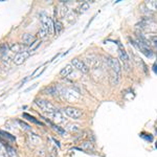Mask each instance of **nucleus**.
<instances>
[{
  "instance_id": "4be33fe9",
  "label": "nucleus",
  "mask_w": 157,
  "mask_h": 157,
  "mask_svg": "<svg viewBox=\"0 0 157 157\" xmlns=\"http://www.w3.org/2000/svg\"><path fill=\"white\" fill-rule=\"evenodd\" d=\"M0 134H1L5 139H8V140H10V141L15 140V137H14V136H12L10 134L6 133V132H4V131H0Z\"/></svg>"
},
{
  "instance_id": "f3484780",
  "label": "nucleus",
  "mask_w": 157,
  "mask_h": 157,
  "mask_svg": "<svg viewBox=\"0 0 157 157\" xmlns=\"http://www.w3.org/2000/svg\"><path fill=\"white\" fill-rule=\"evenodd\" d=\"M5 147H6V151H8V157H19L18 154H17V152H16V150L14 149V148L8 146V144H6Z\"/></svg>"
},
{
  "instance_id": "c756f323",
  "label": "nucleus",
  "mask_w": 157,
  "mask_h": 157,
  "mask_svg": "<svg viewBox=\"0 0 157 157\" xmlns=\"http://www.w3.org/2000/svg\"><path fill=\"white\" fill-rule=\"evenodd\" d=\"M156 148H157V144H156Z\"/></svg>"
},
{
  "instance_id": "0eeeda50",
  "label": "nucleus",
  "mask_w": 157,
  "mask_h": 157,
  "mask_svg": "<svg viewBox=\"0 0 157 157\" xmlns=\"http://www.w3.org/2000/svg\"><path fill=\"white\" fill-rule=\"evenodd\" d=\"M31 56V52L28 50H23V51L16 53L13 58V62L15 63L16 65H21L25 62V60H27V58Z\"/></svg>"
},
{
  "instance_id": "412c9836",
  "label": "nucleus",
  "mask_w": 157,
  "mask_h": 157,
  "mask_svg": "<svg viewBox=\"0 0 157 157\" xmlns=\"http://www.w3.org/2000/svg\"><path fill=\"white\" fill-rule=\"evenodd\" d=\"M82 149L86 150V151H90V150H93V144L89 141H86V142H83L82 144Z\"/></svg>"
},
{
  "instance_id": "f03ea898",
  "label": "nucleus",
  "mask_w": 157,
  "mask_h": 157,
  "mask_svg": "<svg viewBox=\"0 0 157 157\" xmlns=\"http://www.w3.org/2000/svg\"><path fill=\"white\" fill-rule=\"evenodd\" d=\"M35 103H36L37 106H38L41 110H43L45 113H51V112H55V111L58 110V109H56V107L51 104V103L46 101V99H36V102Z\"/></svg>"
},
{
  "instance_id": "c85d7f7f",
  "label": "nucleus",
  "mask_w": 157,
  "mask_h": 157,
  "mask_svg": "<svg viewBox=\"0 0 157 157\" xmlns=\"http://www.w3.org/2000/svg\"><path fill=\"white\" fill-rule=\"evenodd\" d=\"M19 124H20V125L22 126V127H23V128L27 129V130H31V127H29L28 125H26L25 123H23V122H19Z\"/></svg>"
},
{
  "instance_id": "1a4fd4ad",
  "label": "nucleus",
  "mask_w": 157,
  "mask_h": 157,
  "mask_svg": "<svg viewBox=\"0 0 157 157\" xmlns=\"http://www.w3.org/2000/svg\"><path fill=\"white\" fill-rule=\"evenodd\" d=\"M132 42H133L134 46L137 47V48H138L142 53H144L147 57H152V56H153V52H152V50L149 48V46L142 44V43L139 42L138 40H132Z\"/></svg>"
},
{
  "instance_id": "20e7f679",
  "label": "nucleus",
  "mask_w": 157,
  "mask_h": 157,
  "mask_svg": "<svg viewBox=\"0 0 157 157\" xmlns=\"http://www.w3.org/2000/svg\"><path fill=\"white\" fill-rule=\"evenodd\" d=\"M106 63L109 68H111L112 72L117 73V74H120L122 72V67H120L119 61L115 58H111V57H107L106 58Z\"/></svg>"
},
{
  "instance_id": "39448f33",
  "label": "nucleus",
  "mask_w": 157,
  "mask_h": 157,
  "mask_svg": "<svg viewBox=\"0 0 157 157\" xmlns=\"http://www.w3.org/2000/svg\"><path fill=\"white\" fill-rule=\"evenodd\" d=\"M61 94H63L64 99L66 101H68V102H76V101H78L80 99V94L74 91V90H72V89H63Z\"/></svg>"
},
{
  "instance_id": "aec40b11",
  "label": "nucleus",
  "mask_w": 157,
  "mask_h": 157,
  "mask_svg": "<svg viewBox=\"0 0 157 157\" xmlns=\"http://www.w3.org/2000/svg\"><path fill=\"white\" fill-rule=\"evenodd\" d=\"M23 117L27 118V119H28V120H31V122H33V123L37 124V125H42L41 122H39V120H37L36 118L34 117V116H31V115L27 114V113H23Z\"/></svg>"
},
{
  "instance_id": "4468645a",
  "label": "nucleus",
  "mask_w": 157,
  "mask_h": 157,
  "mask_svg": "<svg viewBox=\"0 0 157 157\" xmlns=\"http://www.w3.org/2000/svg\"><path fill=\"white\" fill-rule=\"evenodd\" d=\"M10 50L15 52V53H19V52L23 51V50H22V44H21V43H14L13 45L10 46Z\"/></svg>"
},
{
  "instance_id": "5701e85b",
  "label": "nucleus",
  "mask_w": 157,
  "mask_h": 157,
  "mask_svg": "<svg viewBox=\"0 0 157 157\" xmlns=\"http://www.w3.org/2000/svg\"><path fill=\"white\" fill-rule=\"evenodd\" d=\"M47 35H48V33H47L43 27H41V28L39 29V31H38V37H39L40 39H44V38H46Z\"/></svg>"
},
{
  "instance_id": "dca6fc26",
  "label": "nucleus",
  "mask_w": 157,
  "mask_h": 157,
  "mask_svg": "<svg viewBox=\"0 0 157 157\" xmlns=\"http://www.w3.org/2000/svg\"><path fill=\"white\" fill-rule=\"evenodd\" d=\"M87 61L89 62L88 67H95V66L99 64V60L95 56H90V57L87 58Z\"/></svg>"
},
{
  "instance_id": "bb28decb",
  "label": "nucleus",
  "mask_w": 157,
  "mask_h": 157,
  "mask_svg": "<svg viewBox=\"0 0 157 157\" xmlns=\"http://www.w3.org/2000/svg\"><path fill=\"white\" fill-rule=\"evenodd\" d=\"M55 129L58 131V132H59V133L61 134V135L65 136L66 132H65V130H64V129H62V128H61V127H58V126H55Z\"/></svg>"
},
{
  "instance_id": "6ab92c4d",
  "label": "nucleus",
  "mask_w": 157,
  "mask_h": 157,
  "mask_svg": "<svg viewBox=\"0 0 157 157\" xmlns=\"http://www.w3.org/2000/svg\"><path fill=\"white\" fill-rule=\"evenodd\" d=\"M88 8H89V3L88 2H83L81 4V6L78 8V12L80 14H83V13H85V12L88 10Z\"/></svg>"
},
{
  "instance_id": "2eb2a0df",
  "label": "nucleus",
  "mask_w": 157,
  "mask_h": 157,
  "mask_svg": "<svg viewBox=\"0 0 157 157\" xmlns=\"http://www.w3.org/2000/svg\"><path fill=\"white\" fill-rule=\"evenodd\" d=\"M147 8H149L150 10H157V1L156 0H150V1H146L144 3Z\"/></svg>"
},
{
  "instance_id": "393cba45",
  "label": "nucleus",
  "mask_w": 157,
  "mask_h": 157,
  "mask_svg": "<svg viewBox=\"0 0 157 157\" xmlns=\"http://www.w3.org/2000/svg\"><path fill=\"white\" fill-rule=\"evenodd\" d=\"M40 44H41V41H39V40H36V41L33 43V44L31 45V48H29V50L28 51L31 52V51H33V50H35L37 48L38 46H40Z\"/></svg>"
},
{
  "instance_id": "9b49d317",
  "label": "nucleus",
  "mask_w": 157,
  "mask_h": 157,
  "mask_svg": "<svg viewBox=\"0 0 157 157\" xmlns=\"http://www.w3.org/2000/svg\"><path fill=\"white\" fill-rule=\"evenodd\" d=\"M36 41V37L31 34H24L22 36V42L24 45H31Z\"/></svg>"
},
{
  "instance_id": "a211bd4d",
  "label": "nucleus",
  "mask_w": 157,
  "mask_h": 157,
  "mask_svg": "<svg viewBox=\"0 0 157 157\" xmlns=\"http://www.w3.org/2000/svg\"><path fill=\"white\" fill-rule=\"evenodd\" d=\"M0 157H8V151H6V147L3 144V142L0 141Z\"/></svg>"
},
{
  "instance_id": "f257e3e1",
  "label": "nucleus",
  "mask_w": 157,
  "mask_h": 157,
  "mask_svg": "<svg viewBox=\"0 0 157 157\" xmlns=\"http://www.w3.org/2000/svg\"><path fill=\"white\" fill-rule=\"evenodd\" d=\"M136 26L140 31H148V33H155V31H157V23L150 18L142 19Z\"/></svg>"
},
{
  "instance_id": "f8f14e48",
  "label": "nucleus",
  "mask_w": 157,
  "mask_h": 157,
  "mask_svg": "<svg viewBox=\"0 0 157 157\" xmlns=\"http://www.w3.org/2000/svg\"><path fill=\"white\" fill-rule=\"evenodd\" d=\"M27 140H28L29 144H33V146H37L41 142V138L37 134H29L28 137H27Z\"/></svg>"
},
{
  "instance_id": "cd10ccee",
  "label": "nucleus",
  "mask_w": 157,
  "mask_h": 157,
  "mask_svg": "<svg viewBox=\"0 0 157 157\" xmlns=\"http://www.w3.org/2000/svg\"><path fill=\"white\" fill-rule=\"evenodd\" d=\"M67 13H68V8H66V6H64V8H62V17H64L65 15H67Z\"/></svg>"
},
{
  "instance_id": "7ed1b4c3",
  "label": "nucleus",
  "mask_w": 157,
  "mask_h": 157,
  "mask_svg": "<svg viewBox=\"0 0 157 157\" xmlns=\"http://www.w3.org/2000/svg\"><path fill=\"white\" fill-rule=\"evenodd\" d=\"M40 21H41L42 27L48 33V35H51L53 29H55V24L52 22L51 18H49L48 16L42 15L41 18H40Z\"/></svg>"
},
{
  "instance_id": "423d86ee",
  "label": "nucleus",
  "mask_w": 157,
  "mask_h": 157,
  "mask_svg": "<svg viewBox=\"0 0 157 157\" xmlns=\"http://www.w3.org/2000/svg\"><path fill=\"white\" fill-rule=\"evenodd\" d=\"M63 111L65 112V114L67 116H69L72 119H78L82 116V114H83L81 110L74 107H65L63 109Z\"/></svg>"
},
{
  "instance_id": "b1692460",
  "label": "nucleus",
  "mask_w": 157,
  "mask_h": 157,
  "mask_svg": "<svg viewBox=\"0 0 157 157\" xmlns=\"http://www.w3.org/2000/svg\"><path fill=\"white\" fill-rule=\"evenodd\" d=\"M62 28H63L62 23H61L60 21H56V23H55V29H56V33H57V34H60V31H62Z\"/></svg>"
},
{
  "instance_id": "ddd939ff",
  "label": "nucleus",
  "mask_w": 157,
  "mask_h": 157,
  "mask_svg": "<svg viewBox=\"0 0 157 157\" xmlns=\"http://www.w3.org/2000/svg\"><path fill=\"white\" fill-rule=\"evenodd\" d=\"M72 71H73V66L71 64H68L65 67L62 68V70L60 71V74L62 76H68L69 74H71Z\"/></svg>"
},
{
  "instance_id": "9d476101",
  "label": "nucleus",
  "mask_w": 157,
  "mask_h": 157,
  "mask_svg": "<svg viewBox=\"0 0 157 157\" xmlns=\"http://www.w3.org/2000/svg\"><path fill=\"white\" fill-rule=\"evenodd\" d=\"M118 55H119L120 60L123 61L126 70H129V67H130V66H129V56L120 45H119V49H118Z\"/></svg>"
},
{
  "instance_id": "a878e982",
  "label": "nucleus",
  "mask_w": 157,
  "mask_h": 157,
  "mask_svg": "<svg viewBox=\"0 0 157 157\" xmlns=\"http://www.w3.org/2000/svg\"><path fill=\"white\" fill-rule=\"evenodd\" d=\"M67 130L71 131V132H76V131H78V127L76 125H68Z\"/></svg>"
},
{
  "instance_id": "6e6552de",
  "label": "nucleus",
  "mask_w": 157,
  "mask_h": 157,
  "mask_svg": "<svg viewBox=\"0 0 157 157\" xmlns=\"http://www.w3.org/2000/svg\"><path fill=\"white\" fill-rule=\"evenodd\" d=\"M71 65L74 68H76L78 70L82 71L83 73H87L89 71V67L86 65V63L83 62V61L80 60V59H76V58L71 60Z\"/></svg>"
}]
</instances>
